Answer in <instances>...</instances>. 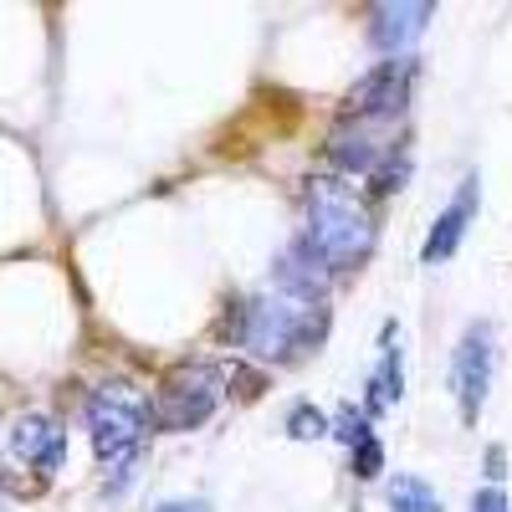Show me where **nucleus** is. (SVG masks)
Listing matches in <instances>:
<instances>
[{
  "label": "nucleus",
  "instance_id": "f8f14e48",
  "mask_svg": "<svg viewBox=\"0 0 512 512\" xmlns=\"http://www.w3.org/2000/svg\"><path fill=\"white\" fill-rule=\"evenodd\" d=\"M390 512H446V507L425 477H395L390 482Z\"/></svg>",
  "mask_w": 512,
  "mask_h": 512
},
{
  "label": "nucleus",
  "instance_id": "9b49d317",
  "mask_svg": "<svg viewBox=\"0 0 512 512\" xmlns=\"http://www.w3.org/2000/svg\"><path fill=\"white\" fill-rule=\"evenodd\" d=\"M400 390H405V374H400V349H395V328H390V344H384V364H379V374L369 379V420L379 415V410H390L395 400H400Z\"/></svg>",
  "mask_w": 512,
  "mask_h": 512
},
{
  "label": "nucleus",
  "instance_id": "ddd939ff",
  "mask_svg": "<svg viewBox=\"0 0 512 512\" xmlns=\"http://www.w3.org/2000/svg\"><path fill=\"white\" fill-rule=\"evenodd\" d=\"M287 436H292V441H318V436H328V415H318L313 405H292V410H287Z\"/></svg>",
  "mask_w": 512,
  "mask_h": 512
},
{
  "label": "nucleus",
  "instance_id": "39448f33",
  "mask_svg": "<svg viewBox=\"0 0 512 512\" xmlns=\"http://www.w3.org/2000/svg\"><path fill=\"white\" fill-rule=\"evenodd\" d=\"M415 77H420V67L415 62H405V57H390V62H379L369 77H359L354 88L344 93V113L349 123H384V118H395L405 103H410V93H415Z\"/></svg>",
  "mask_w": 512,
  "mask_h": 512
},
{
  "label": "nucleus",
  "instance_id": "f257e3e1",
  "mask_svg": "<svg viewBox=\"0 0 512 512\" xmlns=\"http://www.w3.org/2000/svg\"><path fill=\"white\" fill-rule=\"evenodd\" d=\"M333 328V313L318 292H287V287H272V292H256L231 313V338L267 359V364H292V359H308Z\"/></svg>",
  "mask_w": 512,
  "mask_h": 512
},
{
  "label": "nucleus",
  "instance_id": "a211bd4d",
  "mask_svg": "<svg viewBox=\"0 0 512 512\" xmlns=\"http://www.w3.org/2000/svg\"><path fill=\"white\" fill-rule=\"evenodd\" d=\"M502 466H507V451H502V446H492V451H487V487H497V482L507 477Z\"/></svg>",
  "mask_w": 512,
  "mask_h": 512
},
{
  "label": "nucleus",
  "instance_id": "423d86ee",
  "mask_svg": "<svg viewBox=\"0 0 512 512\" xmlns=\"http://www.w3.org/2000/svg\"><path fill=\"white\" fill-rule=\"evenodd\" d=\"M492 364H497V333H492V323H472L461 333L456 359H451V384H456L466 425L482 420V405H487V390H492Z\"/></svg>",
  "mask_w": 512,
  "mask_h": 512
},
{
  "label": "nucleus",
  "instance_id": "0eeeda50",
  "mask_svg": "<svg viewBox=\"0 0 512 512\" xmlns=\"http://www.w3.org/2000/svg\"><path fill=\"white\" fill-rule=\"evenodd\" d=\"M431 16H436L431 0H384L369 11V41L379 52H410L431 26Z\"/></svg>",
  "mask_w": 512,
  "mask_h": 512
},
{
  "label": "nucleus",
  "instance_id": "9d476101",
  "mask_svg": "<svg viewBox=\"0 0 512 512\" xmlns=\"http://www.w3.org/2000/svg\"><path fill=\"white\" fill-rule=\"evenodd\" d=\"M328 154H333V164H338V169H354V175H374L379 159L390 154V149L374 144V128H369V123H359V134H338Z\"/></svg>",
  "mask_w": 512,
  "mask_h": 512
},
{
  "label": "nucleus",
  "instance_id": "f03ea898",
  "mask_svg": "<svg viewBox=\"0 0 512 512\" xmlns=\"http://www.w3.org/2000/svg\"><path fill=\"white\" fill-rule=\"evenodd\" d=\"M297 251L313 262V272H354L364 256L374 251V221L364 200L354 195V185H344L338 175H318L308 180V226L292 241Z\"/></svg>",
  "mask_w": 512,
  "mask_h": 512
},
{
  "label": "nucleus",
  "instance_id": "6ab92c4d",
  "mask_svg": "<svg viewBox=\"0 0 512 512\" xmlns=\"http://www.w3.org/2000/svg\"><path fill=\"white\" fill-rule=\"evenodd\" d=\"M154 512H210L205 502H195V497H180V502H159Z\"/></svg>",
  "mask_w": 512,
  "mask_h": 512
},
{
  "label": "nucleus",
  "instance_id": "f3484780",
  "mask_svg": "<svg viewBox=\"0 0 512 512\" xmlns=\"http://www.w3.org/2000/svg\"><path fill=\"white\" fill-rule=\"evenodd\" d=\"M236 395H241V400H256V395H262V374L236 369Z\"/></svg>",
  "mask_w": 512,
  "mask_h": 512
},
{
  "label": "nucleus",
  "instance_id": "7ed1b4c3",
  "mask_svg": "<svg viewBox=\"0 0 512 512\" xmlns=\"http://www.w3.org/2000/svg\"><path fill=\"white\" fill-rule=\"evenodd\" d=\"M149 425H154V410L134 384H103V390H93L88 436H93V451H98L103 472H108V487L134 477V466L144 456V441H149Z\"/></svg>",
  "mask_w": 512,
  "mask_h": 512
},
{
  "label": "nucleus",
  "instance_id": "2eb2a0df",
  "mask_svg": "<svg viewBox=\"0 0 512 512\" xmlns=\"http://www.w3.org/2000/svg\"><path fill=\"white\" fill-rule=\"evenodd\" d=\"M384 472V446H379V436H364L359 446H354V477H379Z\"/></svg>",
  "mask_w": 512,
  "mask_h": 512
},
{
  "label": "nucleus",
  "instance_id": "dca6fc26",
  "mask_svg": "<svg viewBox=\"0 0 512 512\" xmlns=\"http://www.w3.org/2000/svg\"><path fill=\"white\" fill-rule=\"evenodd\" d=\"M472 512H512V502H507L502 487H482V492L472 497Z\"/></svg>",
  "mask_w": 512,
  "mask_h": 512
},
{
  "label": "nucleus",
  "instance_id": "4468645a",
  "mask_svg": "<svg viewBox=\"0 0 512 512\" xmlns=\"http://www.w3.org/2000/svg\"><path fill=\"white\" fill-rule=\"evenodd\" d=\"M333 436H338V441H344V446L354 451L364 436H374V425H369V415H364V410L344 405V410H338V420H333Z\"/></svg>",
  "mask_w": 512,
  "mask_h": 512
},
{
  "label": "nucleus",
  "instance_id": "6e6552de",
  "mask_svg": "<svg viewBox=\"0 0 512 512\" xmlns=\"http://www.w3.org/2000/svg\"><path fill=\"white\" fill-rule=\"evenodd\" d=\"M11 451L31 466V472L52 477L57 466L67 461V431H62V420H57V415H41V410L21 415V420L11 425Z\"/></svg>",
  "mask_w": 512,
  "mask_h": 512
},
{
  "label": "nucleus",
  "instance_id": "1a4fd4ad",
  "mask_svg": "<svg viewBox=\"0 0 512 512\" xmlns=\"http://www.w3.org/2000/svg\"><path fill=\"white\" fill-rule=\"evenodd\" d=\"M477 200H482V180L477 175H466L461 180V190L451 195V205L436 216V226H431V236H425V262L431 267H441V262H451V256L461 251V241H466V226L477 221Z\"/></svg>",
  "mask_w": 512,
  "mask_h": 512
},
{
  "label": "nucleus",
  "instance_id": "20e7f679",
  "mask_svg": "<svg viewBox=\"0 0 512 512\" xmlns=\"http://www.w3.org/2000/svg\"><path fill=\"white\" fill-rule=\"evenodd\" d=\"M221 395H226V369L216 359H185L164 374V390L149 410H154L159 431L185 436V431H200L221 410Z\"/></svg>",
  "mask_w": 512,
  "mask_h": 512
}]
</instances>
